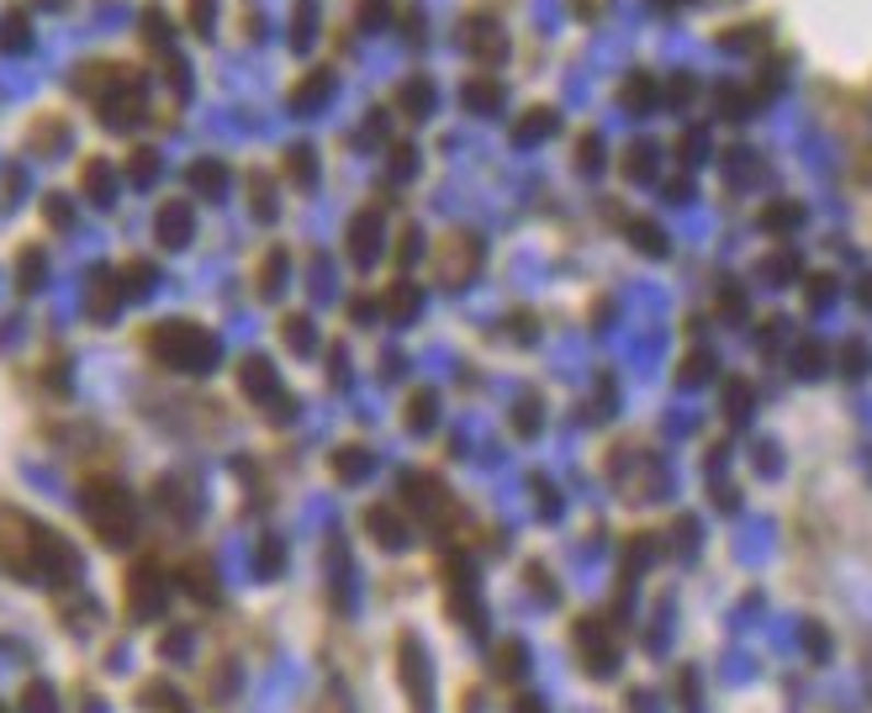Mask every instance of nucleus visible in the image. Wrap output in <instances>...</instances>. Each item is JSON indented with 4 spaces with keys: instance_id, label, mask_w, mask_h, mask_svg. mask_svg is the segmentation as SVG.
Wrapping results in <instances>:
<instances>
[{
    "instance_id": "obj_1",
    "label": "nucleus",
    "mask_w": 872,
    "mask_h": 713,
    "mask_svg": "<svg viewBox=\"0 0 872 713\" xmlns=\"http://www.w3.org/2000/svg\"><path fill=\"white\" fill-rule=\"evenodd\" d=\"M0 571L16 582H48L64 593L80 582V555L69 550V539L32 524L27 513L0 507Z\"/></svg>"
},
{
    "instance_id": "obj_2",
    "label": "nucleus",
    "mask_w": 872,
    "mask_h": 713,
    "mask_svg": "<svg viewBox=\"0 0 872 713\" xmlns=\"http://www.w3.org/2000/svg\"><path fill=\"white\" fill-rule=\"evenodd\" d=\"M85 518H91V529L101 544H133V529H138V518H133V497H127V486L112 481V475H95L85 481Z\"/></svg>"
},
{
    "instance_id": "obj_3",
    "label": "nucleus",
    "mask_w": 872,
    "mask_h": 713,
    "mask_svg": "<svg viewBox=\"0 0 872 713\" xmlns=\"http://www.w3.org/2000/svg\"><path fill=\"white\" fill-rule=\"evenodd\" d=\"M149 349H153V359H164V365H175V370H207V365H217V344H211V333H202L196 323L149 327Z\"/></svg>"
},
{
    "instance_id": "obj_4",
    "label": "nucleus",
    "mask_w": 872,
    "mask_h": 713,
    "mask_svg": "<svg viewBox=\"0 0 872 713\" xmlns=\"http://www.w3.org/2000/svg\"><path fill=\"white\" fill-rule=\"evenodd\" d=\"M397 671H402V692L413 713H434V677H428V651L413 629L397 634Z\"/></svg>"
},
{
    "instance_id": "obj_5",
    "label": "nucleus",
    "mask_w": 872,
    "mask_h": 713,
    "mask_svg": "<svg viewBox=\"0 0 872 713\" xmlns=\"http://www.w3.org/2000/svg\"><path fill=\"white\" fill-rule=\"evenodd\" d=\"M170 602V576L159 571V561H138L127 571V619L138 624H153Z\"/></svg>"
},
{
    "instance_id": "obj_6",
    "label": "nucleus",
    "mask_w": 872,
    "mask_h": 713,
    "mask_svg": "<svg viewBox=\"0 0 872 713\" xmlns=\"http://www.w3.org/2000/svg\"><path fill=\"white\" fill-rule=\"evenodd\" d=\"M402 497L413 507V518H423V524H455V518H460V513H455V497L434 475H408V481H402Z\"/></svg>"
},
{
    "instance_id": "obj_7",
    "label": "nucleus",
    "mask_w": 872,
    "mask_h": 713,
    "mask_svg": "<svg viewBox=\"0 0 872 713\" xmlns=\"http://www.w3.org/2000/svg\"><path fill=\"white\" fill-rule=\"evenodd\" d=\"M365 529L381 539L387 550H408V544H413V524H408L397 507H370V513H365Z\"/></svg>"
},
{
    "instance_id": "obj_8",
    "label": "nucleus",
    "mask_w": 872,
    "mask_h": 713,
    "mask_svg": "<svg viewBox=\"0 0 872 713\" xmlns=\"http://www.w3.org/2000/svg\"><path fill=\"white\" fill-rule=\"evenodd\" d=\"M243 387H249V396H275V402L286 407V396L275 391V370L265 359H243Z\"/></svg>"
},
{
    "instance_id": "obj_9",
    "label": "nucleus",
    "mask_w": 872,
    "mask_h": 713,
    "mask_svg": "<svg viewBox=\"0 0 872 713\" xmlns=\"http://www.w3.org/2000/svg\"><path fill=\"white\" fill-rule=\"evenodd\" d=\"M185 238H191V211L170 202L159 211V243H185Z\"/></svg>"
},
{
    "instance_id": "obj_10",
    "label": "nucleus",
    "mask_w": 872,
    "mask_h": 713,
    "mask_svg": "<svg viewBox=\"0 0 872 713\" xmlns=\"http://www.w3.org/2000/svg\"><path fill=\"white\" fill-rule=\"evenodd\" d=\"M22 713H59L54 687H48V682H27V692H22Z\"/></svg>"
},
{
    "instance_id": "obj_11",
    "label": "nucleus",
    "mask_w": 872,
    "mask_h": 713,
    "mask_svg": "<svg viewBox=\"0 0 872 713\" xmlns=\"http://www.w3.org/2000/svg\"><path fill=\"white\" fill-rule=\"evenodd\" d=\"M144 703H153V709H164V713H185V698H181V692H170L164 682L144 687Z\"/></svg>"
},
{
    "instance_id": "obj_12",
    "label": "nucleus",
    "mask_w": 872,
    "mask_h": 713,
    "mask_svg": "<svg viewBox=\"0 0 872 713\" xmlns=\"http://www.w3.org/2000/svg\"><path fill=\"white\" fill-rule=\"evenodd\" d=\"M370 254H376V217H360V222H355V260H370Z\"/></svg>"
},
{
    "instance_id": "obj_13",
    "label": "nucleus",
    "mask_w": 872,
    "mask_h": 713,
    "mask_svg": "<svg viewBox=\"0 0 872 713\" xmlns=\"http://www.w3.org/2000/svg\"><path fill=\"white\" fill-rule=\"evenodd\" d=\"M85 191H95L101 202L112 196V175H106V164H101V159H91V170H85Z\"/></svg>"
},
{
    "instance_id": "obj_14",
    "label": "nucleus",
    "mask_w": 872,
    "mask_h": 713,
    "mask_svg": "<svg viewBox=\"0 0 872 713\" xmlns=\"http://www.w3.org/2000/svg\"><path fill=\"white\" fill-rule=\"evenodd\" d=\"M185 582H191V597L211 602V576H207V565H185Z\"/></svg>"
},
{
    "instance_id": "obj_15",
    "label": "nucleus",
    "mask_w": 872,
    "mask_h": 713,
    "mask_svg": "<svg viewBox=\"0 0 872 713\" xmlns=\"http://www.w3.org/2000/svg\"><path fill=\"white\" fill-rule=\"evenodd\" d=\"M518 666H524V645H503V651H497V671H503V677H518Z\"/></svg>"
},
{
    "instance_id": "obj_16",
    "label": "nucleus",
    "mask_w": 872,
    "mask_h": 713,
    "mask_svg": "<svg viewBox=\"0 0 872 713\" xmlns=\"http://www.w3.org/2000/svg\"><path fill=\"white\" fill-rule=\"evenodd\" d=\"M191 180H196L202 191H222V170H211V164H196V170H191Z\"/></svg>"
},
{
    "instance_id": "obj_17",
    "label": "nucleus",
    "mask_w": 872,
    "mask_h": 713,
    "mask_svg": "<svg viewBox=\"0 0 872 713\" xmlns=\"http://www.w3.org/2000/svg\"><path fill=\"white\" fill-rule=\"evenodd\" d=\"M37 275H43V260H37V254H27V260H22V291H32V286H37Z\"/></svg>"
},
{
    "instance_id": "obj_18",
    "label": "nucleus",
    "mask_w": 872,
    "mask_h": 713,
    "mask_svg": "<svg viewBox=\"0 0 872 713\" xmlns=\"http://www.w3.org/2000/svg\"><path fill=\"white\" fill-rule=\"evenodd\" d=\"M0 43H11V48H22L27 37H22V22H0Z\"/></svg>"
},
{
    "instance_id": "obj_19",
    "label": "nucleus",
    "mask_w": 872,
    "mask_h": 713,
    "mask_svg": "<svg viewBox=\"0 0 872 713\" xmlns=\"http://www.w3.org/2000/svg\"><path fill=\"white\" fill-rule=\"evenodd\" d=\"M513 713H544V709H540V703H535V698H524V703H518V709H513Z\"/></svg>"
}]
</instances>
